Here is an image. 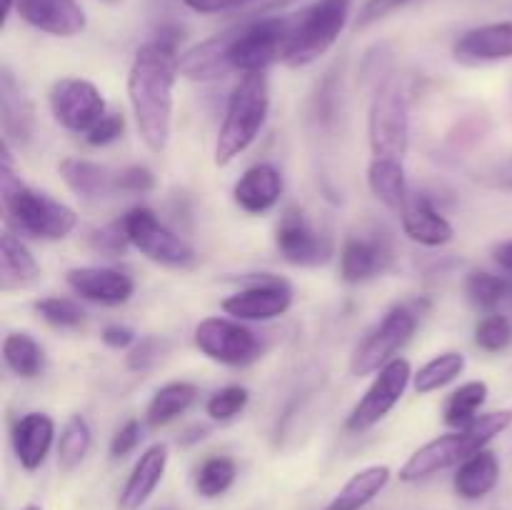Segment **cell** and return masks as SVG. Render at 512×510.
I'll return each mask as SVG.
<instances>
[{
    "label": "cell",
    "mask_w": 512,
    "mask_h": 510,
    "mask_svg": "<svg viewBox=\"0 0 512 510\" xmlns=\"http://www.w3.org/2000/svg\"><path fill=\"white\" fill-rule=\"evenodd\" d=\"M155 188V175L145 165H125L115 170V193L145 195Z\"/></svg>",
    "instance_id": "60d3db41"
},
{
    "label": "cell",
    "mask_w": 512,
    "mask_h": 510,
    "mask_svg": "<svg viewBox=\"0 0 512 510\" xmlns=\"http://www.w3.org/2000/svg\"><path fill=\"white\" fill-rule=\"evenodd\" d=\"M293 305V290L283 278L270 273H260L248 288L228 295L223 300V310L235 320H253L265 323L285 315Z\"/></svg>",
    "instance_id": "4fadbf2b"
},
{
    "label": "cell",
    "mask_w": 512,
    "mask_h": 510,
    "mask_svg": "<svg viewBox=\"0 0 512 510\" xmlns=\"http://www.w3.org/2000/svg\"><path fill=\"white\" fill-rule=\"evenodd\" d=\"M103 343L113 350H125V348H133L138 343V335L128 328V325H108V328L100 333Z\"/></svg>",
    "instance_id": "7dc6e473"
},
{
    "label": "cell",
    "mask_w": 512,
    "mask_h": 510,
    "mask_svg": "<svg viewBox=\"0 0 512 510\" xmlns=\"http://www.w3.org/2000/svg\"><path fill=\"white\" fill-rule=\"evenodd\" d=\"M90 445H93V433H90V425L83 415H70L68 423L60 430L58 440V465L63 473H73L80 463L85 460V455L90 453Z\"/></svg>",
    "instance_id": "d6a6232c"
},
{
    "label": "cell",
    "mask_w": 512,
    "mask_h": 510,
    "mask_svg": "<svg viewBox=\"0 0 512 510\" xmlns=\"http://www.w3.org/2000/svg\"><path fill=\"white\" fill-rule=\"evenodd\" d=\"M3 360L18 378L33 380L43 373L45 353L28 333H8L3 340Z\"/></svg>",
    "instance_id": "4dcf8cb0"
},
{
    "label": "cell",
    "mask_w": 512,
    "mask_h": 510,
    "mask_svg": "<svg viewBox=\"0 0 512 510\" xmlns=\"http://www.w3.org/2000/svg\"><path fill=\"white\" fill-rule=\"evenodd\" d=\"M350 10L353 0H315L310 8L295 13L283 63L288 68H305L323 58L343 35Z\"/></svg>",
    "instance_id": "52a82bcc"
},
{
    "label": "cell",
    "mask_w": 512,
    "mask_h": 510,
    "mask_svg": "<svg viewBox=\"0 0 512 510\" xmlns=\"http://www.w3.org/2000/svg\"><path fill=\"white\" fill-rule=\"evenodd\" d=\"M170 343L165 338H158V335H145L138 343L130 348V353L125 355V365L133 373H148L155 365L163 360V355L168 353Z\"/></svg>",
    "instance_id": "f35d334b"
},
{
    "label": "cell",
    "mask_w": 512,
    "mask_h": 510,
    "mask_svg": "<svg viewBox=\"0 0 512 510\" xmlns=\"http://www.w3.org/2000/svg\"><path fill=\"white\" fill-rule=\"evenodd\" d=\"M512 343V323L505 315L488 313L475 325V345L485 353H503Z\"/></svg>",
    "instance_id": "8d00e7d4"
},
{
    "label": "cell",
    "mask_w": 512,
    "mask_h": 510,
    "mask_svg": "<svg viewBox=\"0 0 512 510\" xmlns=\"http://www.w3.org/2000/svg\"><path fill=\"white\" fill-rule=\"evenodd\" d=\"M418 328V310L413 305H393L383 320L365 333V338L355 345L350 355V373L355 378L378 373L380 368L398 358L400 350L410 343Z\"/></svg>",
    "instance_id": "ba28073f"
},
{
    "label": "cell",
    "mask_w": 512,
    "mask_h": 510,
    "mask_svg": "<svg viewBox=\"0 0 512 510\" xmlns=\"http://www.w3.org/2000/svg\"><path fill=\"white\" fill-rule=\"evenodd\" d=\"M270 110V83L265 73H245L228 98L223 123L215 138V165L225 168L243 155L263 130Z\"/></svg>",
    "instance_id": "277c9868"
},
{
    "label": "cell",
    "mask_w": 512,
    "mask_h": 510,
    "mask_svg": "<svg viewBox=\"0 0 512 510\" xmlns=\"http://www.w3.org/2000/svg\"><path fill=\"white\" fill-rule=\"evenodd\" d=\"M170 450L165 443H153L150 448L143 450V455L138 458V463L130 470L128 480H125L123 490L118 495V510H140L153 493L158 490V485L163 483L165 470H168Z\"/></svg>",
    "instance_id": "d6986e66"
},
{
    "label": "cell",
    "mask_w": 512,
    "mask_h": 510,
    "mask_svg": "<svg viewBox=\"0 0 512 510\" xmlns=\"http://www.w3.org/2000/svg\"><path fill=\"white\" fill-rule=\"evenodd\" d=\"M493 260L505 270V273L512 275V240H505V243L495 245Z\"/></svg>",
    "instance_id": "681fc988"
},
{
    "label": "cell",
    "mask_w": 512,
    "mask_h": 510,
    "mask_svg": "<svg viewBox=\"0 0 512 510\" xmlns=\"http://www.w3.org/2000/svg\"><path fill=\"white\" fill-rule=\"evenodd\" d=\"M465 370V355L458 353V350H448V353L435 355L433 360L423 365L418 373L413 375V388L415 393L428 395L435 393V390L445 388L453 380H458Z\"/></svg>",
    "instance_id": "1f68e13d"
},
{
    "label": "cell",
    "mask_w": 512,
    "mask_h": 510,
    "mask_svg": "<svg viewBox=\"0 0 512 510\" xmlns=\"http://www.w3.org/2000/svg\"><path fill=\"white\" fill-rule=\"evenodd\" d=\"M368 188L385 208L395 210V213L400 215V210L405 208V203H408L410 198L405 163H400V160L370 158Z\"/></svg>",
    "instance_id": "83f0119b"
},
{
    "label": "cell",
    "mask_w": 512,
    "mask_h": 510,
    "mask_svg": "<svg viewBox=\"0 0 512 510\" xmlns=\"http://www.w3.org/2000/svg\"><path fill=\"white\" fill-rule=\"evenodd\" d=\"M13 10L30 28L55 38H73L88 25L78 0H13Z\"/></svg>",
    "instance_id": "2e32d148"
},
{
    "label": "cell",
    "mask_w": 512,
    "mask_h": 510,
    "mask_svg": "<svg viewBox=\"0 0 512 510\" xmlns=\"http://www.w3.org/2000/svg\"><path fill=\"white\" fill-rule=\"evenodd\" d=\"M40 278V265L35 263L33 253L20 238L10 230L0 235V290L13 293L25 290Z\"/></svg>",
    "instance_id": "d4e9b609"
},
{
    "label": "cell",
    "mask_w": 512,
    "mask_h": 510,
    "mask_svg": "<svg viewBox=\"0 0 512 510\" xmlns=\"http://www.w3.org/2000/svg\"><path fill=\"white\" fill-rule=\"evenodd\" d=\"M195 400H198V388L188 380H175V383L163 385L150 398L148 410H145V423L150 430L165 428L183 413H188Z\"/></svg>",
    "instance_id": "f1b7e54d"
},
{
    "label": "cell",
    "mask_w": 512,
    "mask_h": 510,
    "mask_svg": "<svg viewBox=\"0 0 512 510\" xmlns=\"http://www.w3.org/2000/svg\"><path fill=\"white\" fill-rule=\"evenodd\" d=\"M283 188V173L273 163H258L233 185V200L243 213L263 215L280 203Z\"/></svg>",
    "instance_id": "ffe728a7"
},
{
    "label": "cell",
    "mask_w": 512,
    "mask_h": 510,
    "mask_svg": "<svg viewBox=\"0 0 512 510\" xmlns=\"http://www.w3.org/2000/svg\"><path fill=\"white\" fill-rule=\"evenodd\" d=\"M23 510H43V508H40V505H35V503H30V505H25Z\"/></svg>",
    "instance_id": "816d5d0a"
},
{
    "label": "cell",
    "mask_w": 512,
    "mask_h": 510,
    "mask_svg": "<svg viewBox=\"0 0 512 510\" xmlns=\"http://www.w3.org/2000/svg\"><path fill=\"white\" fill-rule=\"evenodd\" d=\"M35 313L45 320L48 325L60 330H78L85 323V310L80 308L75 300L60 298V295H50L35 303Z\"/></svg>",
    "instance_id": "d590c367"
},
{
    "label": "cell",
    "mask_w": 512,
    "mask_h": 510,
    "mask_svg": "<svg viewBox=\"0 0 512 510\" xmlns=\"http://www.w3.org/2000/svg\"><path fill=\"white\" fill-rule=\"evenodd\" d=\"M123 133H125L123 113H105L103 118L90 128V133L85 135V143L93 145V148H103V145H110L118 138H123Z\"/></svg>",
    "instance_id": "b9f144b4"
},
{
    "label": "cell",
    "mask_w": 512,
    "mask_h": 510,
    "mask_svg": "<svg viewBox=\"0 0 512 510\" xmlns=\"http://www.w3.org/2000/svg\"><path fill=\"white\" fill-rule=\"evenodd\" d=\"M400 223H403V233L413 243L425 245V248L448 245L455 235L450 220L425 195L410 193L408 203L400 210Z\"/></svg>",
    "instance_id": "44dd1931"
},
{
    "label": "cell",
    "mask_w": 512,
    "mask_h": 510,
    "mask_svg": "<svg viewBox=\"0 0 512 510\" xmlns=\"http://www.w3.org/2000/svg\"><path fill=\"white\" fill-rule=\"evenodd\" d=\"M235 478H238V465L228 455H213V458L203 460V465L195 473V493L200 498H220L233 488Z\"/></svg>",
    "instance_id": "836d02e7"
},
{
    "label": "cell",
    "mask_w": 512,
    "mask_h": 510,
    "mask_svg": "<svg viewBox=\"0 0 512 510\" xmlns=\"http://www.w3.org/2000/svg\"><path fill=\"white\" fill-rule=\"evenodd\" d=\"M390 473L388 465H368V468L358 470L343 488L335 493L325 510H363L365 505L373 503L385 488H388Z\"/></svg>",
    "instance_id": "4316f807"
},
{
    "label": "cell",
    "mask_w": 512,
    "mask_h": 510,
    "mask_svg": "<svg viewBox=\"0 0 512 510\" xmlns=\"http://www.w3.org/2000/svg\"><path fill=\"white\" fill-rule=\"evenodd\" d=\"M275 245L288 263L315 268L330 258V240L313 228L308 215L290 205L275 225Z\"/></svg>",
    "instance_id": "5bb4252c"
},
{
    "label": "cell",
    "mask_w": 512,
    "mask_h": 510,
    "mask_svg": "<svg viewBox=\"0 0 512 510\" xmlns=\"http://www.w3.org/2000/svg\"><path fill=\"white\" fill-rule=\"evenodd\" d=\"M13 450L20 468L35 473L48 460L55 440V420L48 413H25L13 425Z\"/></svg>",
    "instance_id": "7402d4cb"
},
{
    "label": "cell",
    "mask_w": 512,
    "mask_h": 510,
    "mask_svg": "<svg viewBox=\"0 0 512 510\" xmlns=\"http://www.w3.org/2000/svg\"><path fill=\"white\" fill-rule=\"evenodd\" d=\"M120 220H123L130 245L153 263L173 270H188L198 263L193 245L173 233L168 225L160 223L158 215L145 205H135Z\"/></svg>",
    "instance_id": "9c48e42d"
},
{
    "label": "cell",
    "mask_w": 512,
    "mask_h": 510,
    "mask_svg": "<svg viewBox=\"0 0 512 510\" xmlns=\"http://www.w3.org/2000/svg\"><path fill=\"white\" fill-rule=\"evenodd\" d=\"M63 183L83 200H100L115 195V170L85 158H63L58 163Z\"/></svg>",
    "instance_id": "cb8c5ba5"
},
{
    "label": "cell",
    "mask_w": 512,
    "mask_h": 510,
    "mask_svg": "<svg viewBox=\"0 0 512 510\" xmlns=\"http://www.w3.org/2000/svg\"><path fill=\"white\" fill-rule=\"evenodd\" d=\"M190 10L203 15H218V13H238L245 5V0H183Z\"/></svg>",
    "instance_id": "f6af8a7d"
},
{
    "label": "cell",
    "mask_w": 512,
    "mask_h": 510,
    "mask_svg": "<svg viewBox=\"0 0 512 510\" xmlns=\"http://www.w3.org/2000/svg\"><path fill=\"white\" fill-rule=\"evenodd\" d=\"M410 3H413V0H365L358 18H355V28H370V25L380 23L383 18L393 15L395 10L405 8V5Z\"/></svg>",
    "instance_id": "7bdbcfd3"
},
{
    "label": "cell",
    "mask_w": 512,
    "mask_h": 510,
    "mask_svg": "<svg viewBox=\"0 0 512 510\" xmlns=\"http://www.w3.org/2000/svg\"><path fill=\"white\" fill-rule=\"evenodd\" d=\"M140 438H143V428H140L138 420H125V423L115 430L113 440H110V455H113V458H125V455H130L138 448Z\"/></svg>",
    "instance_id": "ee69618b"
},
{
    "label": "cell",
    "mask_w": 512,
    "mask_h": 510,
    "mask_svg": "<svg viewBox=\"0 0 512 510\" xmlns=\"http://www.w3.org/2000/svg\"><path fill=\"white\" fill-rule=\"evenodd\" d=\"M510 423L512 410H493V413L480 415L468 428L440 435V438L430 440L423 448L415 450L400 468L398 478L403 483H420V480L433 478L448 468H458L460 463L488 448V443H493L500 433H505Z\"/></svg>",
    "instance_id": "3957f363"
},
{
    "label": "cell",
    "mask_w": 512,
    "mask_h": 510,
    "mask_svg": "<svg viewBox=\"0 0 512 510\" xmlns=\"http://www.w3.org/2000/svg\"><path fill=\"white\" fill-rule=\"evenodd\" d=\"M88 243L93 253L105 255V258H120V255H125V250L130 248V240H128V233H125L123 220H115V223H108L105 228L93 230Z\"/></svg>",
    "instance_id": "ab89813d"
},
{
    "label": "cell",
    "mask_w": 512,
    "mask_h": 510,
    "mask_svg": "<svg viewBox=\"0 0 512 510\" xmlns=\"http://www.w3.org/2000/svg\"><path fill=\"white\" fill-rule=\"evenodd\" d=\"M465 293H468L470 303L475 308L485 310V313H495L505 300H510L512 280L480 270V273L468 275V280H465Z\"/></svg>",
    "instance_id": "e575fe53"
},
{
    "label": "cell",
    "mask_w": 512,
    "mask_h": 510,
    "mask_svg": "<svg viewBox=\"0 0 512 510\" xmlns=\"http://www.w3.org/2000/svg\"><path fill=\"white\" fill-rule=\"evenodd\" d=\"M490 388L485 380H468V383L460 385L458 390L448 395L443 405V420L450 428L460 430L468 428L473 420H478V410L483 408L485 400H488Z\"/></svg>",
    "instance_id": "f546056e"
},
{
    "label": "cell",
    "mask_w": 512,
    "mask_h": 510,
    "mask_svg": "<svg viewBox=\"0 0 512 510\" xmlns=\"http://www.w3.org/2000/svg\"><path fill=\"white\" fill-rule=\"evenodd\" d=\"M0 193H3V210L8 215V223L30 238L63 240L78 225V215L70 205L60 203L53 195L28 188L20 183V178H15L10 140L5 138L0 148Z\"/></svg>",
    "instance_id": "7a4b0ae2"
},
{
    "label": "cell",
    "mask_w": 512,
    "mask_h": 510,
    "mask_svg": "<svg viewBox=\"0 0 512 510\" xmlns=\"http://www.w3.org/2000/svg\"><path fill=\"white\" fill-rule=\"evenodd\" d=\"M65 283L78 298L98 305H123L133 298L135 280L128 273L115 268H100V265H83L70 268Z\"/></svg>",
    "instance_id": "9a60e30c"
},
{
    "label": "cell",
    "mask_w": 512,
    "mask_h": 510,
    "mask_svg": "<svg viewBox=\"0 0 512 510\" xmlns=\"http://www.w3.org/2000/svg\"><path fill=\"white\" fill-rule=\"evenodd\" d=\"M0 120H3V138L28 143L33 138L35 110L28 95L18 85L8 65L0 70Z\"/></svg>",
    "instance_id": "603a6c76"
},
{
    "label": "cell",
    "mask_w": 512,
    "mask_h": 510,
    "mask_svg": "<svg viewBox=\"0 0 512 510\" xmlns=\"http://www.w3.org/2000/svg\"><path fill=\"white\" fill-rule=\"evenodd\" d=\"M103 3H108V5H118V3H123V0H103Z\"/></svg>",
    "instance_id": "f5cc1de1"
},
{
    "label": "cell",
    "mask_w": 512,
    "mask_h": 510,
    "mask_svg": "<svg viewBox=\"0 0 512 510\" xmlns=\"http://www.w3.org/2000/svg\"><path fill=\"white\" fill-rule=\"evenodd\" d=\"M293 3H298V0H245V5L235 15H243V18H265V15L288 8Z\"/></svg>",
    "instance_id": "bcb514c9"
},
{
    "label": "cell",
    "mask_w": 512,
    "mask_h": 510,
    "mask_svg": "<svg viewBox=\"0 0 512 510\" xmlns=\"http://www.w3.org/2000/svg\"><path fill=\"white\" fill-rule=\"evenodd\" d=\"M170 35L140 45L128 70V100L140 140L150 153H163L173 133V90L180 75V55Z\"/></svg>",
    "instance_id": "6da1fadb"
},
{
    "label": "cell",
    "mask_w": 512,
    "mask_h": 510,
    "mask_svg": "<svg viewBox=\"0 0 512 510\" xmlns=\"http://www.w3.org/2000/svg\"><path fill=\"white\" fill-rule=\"evenodd\" d=\"M195 348L213 363L245 368L263 355L258 335L235 318H205L195 328Z\"/></svg>",
    "instance_id": "30bf717a"
},
{
    "label": "cell",
    "mask_w": 512,
    "mask_h": 510,
    "mask_svg": "<svg viewBox=\"0 0 512 510\" xmlns=\"http://www.w3.org/2000/svg\"><path fill=\"white\" fill-rule=\"evenodd\" d=\"M393 263V250L378 235H350L340 248V278L348 285L368 283L388 270Z\"/></svg>",
    "instance_id": "e0dca14e"
},
{
    "label": "cell",
    "mask_w": 512,
    "mask_h": 510,
    "mask_svg": "<svg viewBox=\"0 0 512 510\" xmlns=\"http://www.w3.org/2000/svg\"><path fill=\"white\" fill-rule=\"evenodd\" d=\"M205 435H208V428H205V425H193V428H190L188 433L180 435V443H183V445L198 443V440H203Z\"/></svg>",
    "instance_id": "f907efd6"
},
{
    "label": "cell",
    "mask_w": 512,
    "mask_h": 510,
    "mask_svg": "<svg viewBox=\"0 0 512 510\" xmlns=\"http://www.w3.org/2000/svg\"><path fill=\"white\" fill-rule=\"evenodd\" d=\"M510 298H512V295H510Z\"/></svg>",
    "instance_id": "db71d44e"
},
{
    "label": "cell",
    "mask_w": 512,
    "mask_h": 510,
    "mask_svg": "<svg viewBox=\"0 0 512 510\" xmlns=\"http://www.w3.org/2000/svg\"><path fill=\"white\" fill-rule=\"evenodd\" d=\"M48 103L55 123L78 135H88L90 128L108 113L98 85L73 75L55 80L48 93Z\"/></svg>",
    "instance_id": "7c38bea8"
},
{
    "label": "cell",
    "mask_w": 512,
    "mask_h": 510,
    "mask_svg": "<svg viewBox=\"0 0 512 510\" xmlns=\"http://www.w3.org/2000/svg\"><path fill=\"white\" fill-rule=\"evenodd\" d=\"M500 483V460L493 450H480L473 458L458 465L453 478V488L463 500H483L493 493Z\"/></svg>",
    "instance_id": "484cf974"
},
{
    "label": "cell",
    "mask_w": 512,
    "mask_h": 510,
    "mask_svg": "<svg viewBox=\"0 0 512 510\" xmlns=\"http://www.w3.org/2000/svg\"><path fill=\"white\" fill-rule=\"evenodd\" d=\"M410 378H413V368H410L408 358H400L398 355L395 360H390L385 368L378 370L370 388L365 390L363 398L350 410V415L345 418V428L350 433H365V430L375 428L403 400Z\"/></svg>",
    "instance_id": "8fae6325"
},
{
    "label": "cell",
    "mask_w": 512,
    "mask_h": 510,
    "mask_svg": "<svg viewBox=\"0 0 512 510\" xmlns=\"http://www.w3.org/2000/svg\"><path fill=\"white\" fill-rule=\"evenodd\" d=\"M293 15L248 18L223 30L225 53L233 73H265L273 63H283L288 50Z\"/></svg>",
    "instance_id": "5b68a950"
},
{
    "label": "cell",
    "mask_w": 512,
    "mask_h": 510,
    "mask_svg": "<svg viewBox=\"0 0 512 510\" xmlns=\"http://www.w3.org/2000/svg\"><path fill=\"white\" fill-rule=\"evenodd\" d=\"M368 143L373 158L405 163L410 148V115L398 73H385L375 85L368 110Z\"/></svg>",
    "instance_id": "8992f818"
},
{
    "label": "cell",
    "mask_w": 512,
    "mask_h": 510,
    "mask_svg": "<svg viewBox=\"0 0 512 510\" xmlns=\"http://www.w3.org/2000/svg\"><path fill=\"white\" fill-rule=\"evenodd\" d=\"M248 400V388H243V385H228V388H220L210 395L208 403H205V413L213 420H218V423H228V420L238 418L243 413Z\"/></svg>",
    "instance_id": "74e56055"
},
{
    "label": "cell",
    "mask_w": 512,
    "mask_h": 510,
    "mask_svg": "<svg viewBox=\"0 0 512 510\" xmlns=\"http://www.w3.org/2000/svg\"><path fill=\"white\" fill-rule=\"evenodd\" d=\"M480 178H483V183L493 185V188L512 190V158L493 165V168L485 170V175H480Z\"/></svg>",
    "instance_id": "c3c4849f"
},
{
    "label": "cell",
    "mask_w": 512,
    "mask_h": 510,
    "mask_svg": "<svg viewBox=\"0 0 512 510\" xmlns=\"http://www.w3.org/2000/svg\"><path fill=\"white\" fill-rule=\"evenodd\" d=\"M453 55L463 65H488L512 58V20L478 25L460 35Z\"/></svg>",
    "instance_id": "ac0fdd59"
}]
</instances>
